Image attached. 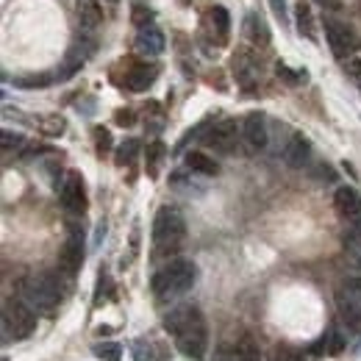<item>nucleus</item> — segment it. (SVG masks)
I'll use <instances>...</instances> for the list:
<instances>
[{
  "label": "nucleus",
  "instance_id": "obj_1",
  "mask_svg": "<svg viewBox=\"0 0 361 361\" xmlns=\"http://www.w3.org/2000/svg\"><path fill=\"white\" fill-rule=\"evenodd\" d=\"M164 328L176 339V348L186 359L200 361L206 356V350H209V325H206V317L197 306L180 303L176 309H170V314L164 317Z\"/></svg>",
  "mask_w": 361,
  "mask_h": 361
},
{
  "label": "nucleus",
  "instance_id": "obj_2",
  "mask_svg": "<svg viewBox=\"0 0 361 361\" xmlns=\"http://www.w3.org/2000/svg\"><path fill=\"white\" fill-rule=\"evenodd\" d=\"M197 281V267L192 259H183V256H173L161 270H156L150 286H153V295L159 300H170V298H180L186 295Z\"/></svg>",
  "mask_w": 361,
  "mask_h": 361
},
{
  "label": "nucleus",
  "instance_id": "obj_3",
  "mask_svg": "<svg viewBox=\"0 0 361 361\" xmlns=\"http://www.w3.org/2000/svg\"><path fill=\"white\" fill-rule=\"evenodd\" d=\"M186 239V220L176 206H161L153 217V253L173 256Z\"/></svg>",
  "mask_w": 361,
  "mask_h": 361
},
{
  "label": "nucleus",
  "instance_id": "obj_4",
  "mask_svg": "<svg viewBox=\"0 0 361 361\" xmlns=\"http://www.w3.org/2000/svg\"><path fill=\"white\" fill-rule=\"evenodd\" d=\"M20 300H25L39 314H53L59 300H61L59 278L53 272H39V275L23 278L20 281Z\"/></svg>",
  "mask_w": 361,
  "mask_h": 361
},
{
  "label": "nucleus",
  "instance_id": "obj_5",
  "mask_svg": "<svg viewBox=\"0 0 361 361\" xmlns=\"http://www.w3.org/2000/svg\"><path fill=\"white\" fill-rule=\"evenodd\" d=\"M37 328V312L25 300H6L3 306V339L20 342L28 339Z\"/></svg>",
  "mask_w": 361,
  "mask_h": 361
},
{
  "label": "nucleus",
  "instance_id": "obj_6",
  "mask_svg": "<svg viewBox=\"0 0 361 361\" xmlns=\"http://www.w3.org/2000/svg\"><path fill=\"white\" fill-rule=\"evenodd\" d=\"M59 200L61 209L67 214H84L87 212V186H84V176L70 170L64 173V178L59 183Z\"/></svg>",
  "mask_w": 361,
  "mask_h": 361
},
{
  "label": "nucleus",
  "instance_id": "obj_7",
  "mask_svg": "<svg viewBox=\"0 0 361 361\" xmlns=\"http://www.w3.org/2000/svg\"><path fill=\"white\" fill-rule=\"evenodd\" d=\"M203 142L217 153H233L239 147V142H242V126L236 120H220V123H214L209 128Z\"/></svg>",
  "mask_w": 361,
  "mask_h": 361
},
{
  "label": "nucleus",
  "instance_id": "obj_8",
  "mask_svg": "<svg viewBox=\"0 0 361 361\" xmlns=\"http://www.w3.org/2000/svg\"><path fill=\"white\" fill-rule=\"evenodd\" d=\"M325 39H328L331 53H334L336 59H345V61H348V59L356 53V47H359L356 34H353L345 23H336V20H328V23H325Z\"/></svg>",
  "mask_w": 361,
  "mask_h": 361
},
{
  "label": "nucleus",
  "instance_id": "obj_9",
  "mask_svg": "<svg viewBox=\"0 0 361 361\" xmlns=\"http://www.w3.org/2000/svg\"><path fill=\"white\" fill-rule=\"evenodd\" d=\"M214 361H262V350L253 336H239L233 342H223L214 350Z\"/></svg>",
  "mask_w": 361,
  "mask_h": 361
},
{
  "label": "nucleus",
  "instance_id": "obj_10",
  "mask_svg": "<svg viewBox=\"0 0 361 361\" xmlns=\"http://www.w3.org/2000/svg\"><path fill=\"white\" fill-rule=\"evenodd\" d=\"M242 142H245L247 153H259V150L267 147L270 131H267V120H264V114L250 111V114L242 120Z\"/></svg>",
  "mask_w": 361,
  "mask_h": 361
},
{
  "label": "nucleus",
  "instance_id": "obj_11",
  "mask_svg": "<svg viewBox=\"0 0 361 361\" xmlns=\"http://www.w3.org/2000/svg\"><path fill=\"white\" fill-rule=\"evenodd\" d=\"M81 267H84V239H81V233H70L59 250V270L75 275Z\"/></svg>",
  "mask_w": 361,
  "mask_h": 361
},
{
  "label": "nucleus",
  "instance_id": "obj_12",
  "mask_svg": "<svg viewBox=\"0 0 361 361\" xmlns=\"http://www.w3.org/2000/svg\"><path fill=\"white\" fill-rule=\"evenodd\" d=\"M334 209H336V214H339L342 220H348V223L359 220L361 217L359 189H356V186H339V189L334 192Z\"/></svg>",
  "mask_w": 361,
  "mask_h": 361
},
{
  "label": "nucleus",
  "instance_id": "obj_13",
  "mask_svg": "<svg viewBox=\"0 0 361 361\" xmlns=\"http://www.w3.org/2000/svg\"><path fill=\"white\" fill-rule=\"evenodd\" d=\"M309 159H312V142L303 134L289 136V142L283 145V161H286V167L300 170V167H306Z\"/></svg>",
  "mask_w": 361,
  "mask_h": 361
},
{
  "label": "nucleus",
  "instance_id": "obj_14",
  "mask_svg": "<svg viewBox=\"0 0 361 361\" xmlns=\"http://www.w3.org/2000/svg\"><path fill=\"white\" fill-rule=\"evenodd\" d=\"M312 350L319 353V356H342V353L348 350V336H345V331H342L339 325H331V328L319 336V342H317Z\"/></svg>",
  "mask_w": 361,
  "mask_h": 361
},
{
  "label": "nucleus",
  "instance_id": "obj_15",
  "mask_svg": "<svg viewBox=\"0 0 361 361\" xmlns=\"http://www.w3.org/2000/svg\"><path fill=\"white\" fill-rule=\"evenodd\" d=\"M164 45H167V39H164V34L156 25L139 28V34H136V53H142V56H159V53H164Z\"/></svg>",
  "mask_w": 361,
  "mask_h": 361
},
{
  "label": "nucleus",
  "instance_id": "obj_16",
  "mask_svg": "<svg viewBox=\"0 0 361 361\" xmlns=\"http://www.w3.org/2000/svg\"><path fill=\"white\" fill-rule=\"evenodd\" d=\"M233 75H236V84L245 87V90H250L259 81V67L250 59V53H236L233 56Z\"/></svg>",
  "mask_w": 361,
  "mask_h": 361
},
{
  "label": "nucleus",
  "instance_id": "obj_17",
  "mask_svg": "<svg viewBox=\"0 0 361 361\" xmlns=\"http://www.w3.org/2000/svg\"><path fill=\"white\" fill-rule=\"evenodd\" d=\"M75 17H78L81 28L94 31V28L103 23V8H100V0H75Z\"/></svg>",
  "mask_w": 361,
  "mask_h": 361
},
{
  "label": "nucleus",
  "instance_id": "obj_18",
  "mask_svg": "<svg viewBox=\"0 0 361 361\" xmlns=\"http://www.w3.org/2000/svg\"><path fill=\"white\" fill-rule=\"evenodd\" d=\"M245 37L256 47H270V42H272L270 28H267V23H264L259 14H247V17H245Z\"/></svg>",
  "mask_w": 361,
  "mask_h": 361
},
{
  "label": "nucleus",
  "instance_id": "obj_19",
  "mask_svg": "<svg viewBox=\"0 0 361 361\" xmlns=\"http://www.w3.org/2000/svg\"><path fill=\"white\" fill-rule=\"evenodd\" d=\"M159 70L156 67H147V64H136L126 73V87L131 92H145L147 87H153Z\"/></svg>",
  "mask_w": 361,
  "mask_h": 361
},
{
  "label": "nucleus",
  "instance_id": "obj_20",
  "mask_svg": "<svg viewBox=\"0 0 361 361\" xmlns=\"http://www.w3.org/2000/svg\"><path fill=\"white\" fill-rule=\"evenodd\" d=\"M295 23H298L300 37L317 42V23H314V11H312L309 0H298V6H295Z\"/></svg>",
  "mask_w": 361,
  "mask_h": 361
},
{
  "label": "nucleus",
  "instance_id": "obj_21",
  "mask_svg": "<svg viewBox=\"0 0 361 361\" xmlns=\"http://www.w3.org/2000/svg\"><path fill=\"white\" fill-rule=\"evenodd\" d=\"M183 161H186V167H189L192 173H197V176H217V173H220L217 161H214L212 156H206L203 150H189Z\"/></svg>",
  "mask_w": 361,
  "mask_h": 361
},
{
  "label": "nucleus",
  "instance_id": "obj_22",
  "mask_svg": "<svg viewBox=\"0 0 361 361\" xmlns=\"http://www.w3.org/2000/svg\"><path fill=\"white\" fill-rule=\"evenodd\" d=\"M336 314H339V322H342L350 334H361V309L350 306L348 300H339V298H336Z\"/></svg>",
  "mask_w": 361,
  "mask_h": 361
},
{
  "label": "nucleus",
  "instance_id": "obj_23",
  "mask_svg": "<svg viewBox=\"0 0 361 361\" xmlns=\"http://www.w3.org/2000/svg\"><path fill=\"white\" fill-rule=\"evenodd\" d=\"M336 298L339 300H348L350 306L361 309V275H350L342 281V286L336 289Z\"/></svg>",
  "mask_w": 361,
  "mask_h": 361
},
{
  "label": "nucleus",
  "instance_id": "obj_24",
  "mask_svg": "<svg viewBox=\"0 0 361 361\" xmlns=\"http://www.w3.org/2000/svg\"><path fill=\"white\" fill-rule=\"evenodd\" d=\"M345 250L350 253V259L356 256L361 250V217L359 220H353V223H348V228H345Z\"/></svg>",
  "mask_w": 361,
  "mask_h": 361
},
{
  "label": "nucleus",
  "instance_id": "obj_25",
  "mask_svg": "<svg viewBox=\"0 0 361 361\" xmlns=\"http://www.w3.org/2000/svg\"><path fill=\"white\" fill-rule=\"evenodd\" d=\"M212 23H214V31H217L220 42H226L228 31H231V17H228V11L223 6H214V8H212Z\"/></svg>",
  "mask_w": 361,
  "mask_h": 361
},
{
  "label": "nucleus",
  "instance_id": "obj_26",
  "mask_svg": "<svg viewBox=\"0 0 361 361\" xmlns=\"http://www.w3.org/2000/svg\"><path fill=\"white\" fill-rule=\"evenodd\" d=\"M94 356L100 361H120L123 359V348L117 345V342H97L94 348Z\"/></svg>",
  "mask_w": 361,
  "mask_h": 361
},
{
  "label": "nucleus",
  "instance_id": "obj_27",
  "mask_svg": "<svg viewBox=\"0 0 361 361\" xmlns=\"http://www.w3.org/2000/svg\"><path fill=\"white\" fill-rule=\"evenodd\" d=\"M161 159H164V145H161V142H153V145H147L145 161H147V173H150V176H156V170H159Z\"/></svg>",
  "mask_w": 361,
  "mask_h": 361
},
{
  "label": "nucleus",
  "instance_id": "obj_28",
  "mask_svg": "<svg viewBox=\"0 0 361 361\" xmlns=\"http://www.w3.org/2000/svg\"><path fill=\"white\" fill-rule=\"evenodd\" d=\"M131 356L134 361H159V356L153 353V342H147V339H136L131 345Z\"/></svg>",
  "mask_w": 361,
  "mask_h": 361
},
{
  "label": "nucleus",
  "instance_id": "obj_29",
  "mask_svg": "<svg viewBox=\"0 0 361 361\" xmlns=\"http://www.w3.org/2000/svg\"><path fill=\"white\" fill-rule=\"evenodd\" d=\"M53 84V75H31V78H20L17 87L23 90H42V87H50Z\"/></svg>",
  "mask_w": 361,
  "mask_h": 361
},
{
  "label": "nucleus",
  "instance_id": "obj_30",
  "mask_svg": "<svg viewBox=\"0 0 361 361\" xmlns=\"http://www.w3.org/2000/svg\"><path fill=\"white\" fill-rule=\"evenodd\" d=\"M136 139H128L126 145H120V150H117V164H131L136 159Z\"/></svg>",
  "mask_w": 361,
  "mask_h": 361
},
{
  "label": "nucleus",
  "instance_id": "obj_31",
  "mask_svg": "<svg viewBox=\"0 0 361 361\" xmlns=\"http://www.w3.org/2000/svg\"><path fill=\"white\" fill-rule=\"evenodd\" d=\"M345 70H348L350 81H353V84L361 90V59H359V56H350V59L345 61Z\"/></svg>",
  "mask_w": 361,
  "mask_h": 361
},
{
  "label": "nucleus",
  "instance_id": "obj_32",
  "mask_svg": "<svg viewBox=\"0 0 361 361\" xmlns=\"http://www.w3.org/2000/svg\"><path fill=\"white\" fill-rule=\"evenodd\" d=\"M39 126H42V131H45V134H50V136L64 134V120H61V117H45Z\"/></svg>",
  "mask_w": 361,
  "mask_h": 361
},
{
  "label": "nucleus",
  "instance_id": "obj_33",
  "mask_svg": "<svg viewBox=\"0 0 361 361\" xmlns=\"http://www.w3.org/2000/svg\"><path fill=\"white\" fill-rule=\"evenodd\" d=\"M150 17H153V11L145 8V6H134V11H131V20H134L139 28H145V25L150 23Z\"/></svg>",
  "mask_w": 361,
  "mask_h": 361
},
{
  "label": "nucleus",
  "instance_id": "obj_34",
  "mask_svg": "<svg viewBox=\"0 0 361 361\" xmlns=\"http://www.w3.org/2000/svg\"><path fill=\"white\" fill-rule=\"evenodd\" d=\"M275 70H278V75H281V78H283L286 84H298L300 78H306V73H292V70H289L286 64H278Z\"/></svg>",
  "mask_w": 361,
  "mask_h": 361
},
{
  "label": "nucleus",
  "instance_id": "obj_35",
  "mask_svg": "<svg viewBox=\"0 0 361 361\" xmlns=\"http://www.w3.org/2000/svg\"><path fill=\"white\" fill-rule=\"evenodd\" d=\"M94 139H97V150H100V153H106V150H109V145H111V136H109V131L94 128Z\"/></svg>",
  "mask_w": 361,
  "mask_h": 361
},
{
  "label": "nucleus",
  "instance_id": "obj_36",
  "mask_svg": "<svg viewBox=\"0 0 361 361\" xmlns=\"http://www.w3.org/2000/svg\"><path fill=\"white\" fill-rule=\"evenodd\" d=\"M23 145V136L11 134V131H3V150H11V147H20Z\"/></svg>",
  "mask_w": 361,
  "mask_h": 361
},
{
  "label": "nucleus",
  "instance_id": "obj_37",
  "mask_svg": "<svg viewBox=\"0 0 361 361\" xmlns=\"http://www.w3.org/2000/svg\"><path fill=\"white\" fill-rule=\"evenodd\" d=\"M272 6V14L281 20V23H286V0H270Z\"/></svg>",
  "mask_w": 361,
  "mask_h": 361
},
{
  "label": "nucleus",
  "instance_id": "obj_38",
  "mask_svg": "<svg viewBox=\"0 0 361 361\" xmlns=\"http://www.w3.org/2000/svg\"><path fill=\"white\" fill-rule=\"evenodd\" d=\"M275 361H306L300 353H292V350H278L275 353Z\"/></svg>",
  "mask_w": 361,
  "mask_h": 361
},
{
  "label": "nucleus",
  "instance_id": "obj_39",
  "mask_svg": "<svg viewBox=\"0 0 361 361\" xmlns=\"http://www.w3.org/2000/svg\"><path fill=\"white\" fill-rule=\"evenodd\" d=\"M319 8H328V11H339L342 8V0H314Z\"/></svg>",
  "mask_w": 361,
  "mask_h": 361
},
{
  "label": "nucleus",
  "instance_id": "obj_40",
  "mask_svg": "<svg viewBox=\"0 0 361 361\" xmlns=\"http://www.w3.org/2000/svg\"><path fill=\"white\" fill-rule=\"evenodd\" d=\"M117 123H120V126H131V123H134L131 111H120V114H117Z\"/></svg>",
  "mask_w": 361,
  "mask_h": 361
},
{
  "label": "nucleus",
  "instance_id": "obj_41",
  "mask_svg": "<svg viewBox=\"0 0 361 361\" xmlns=\"http://www.w3.org/2000/svg\"><path fill=\"white\" fill-rule=\"evenodd\" d=\"M353 262H356V264H359V267H361V250H359V253H356V256H353Z\"/></svg>",
  "mask_w": 361,
  "mask_h": 361
},
{
  "label": "nucleus",
  "instance_id": "obj_42",
  "mask_svg": "<svg viewBox=\"0 0 361 361\" xmlns=\"http://www.w3.org/2000/svg\"><path fill=\"white\" fill-rule=\"evenodd\" d=\"M111 3H114V0H111Z\"/></svg>",
  "mask_w": 361,
  "mask_h": 361
}]
</instances>
